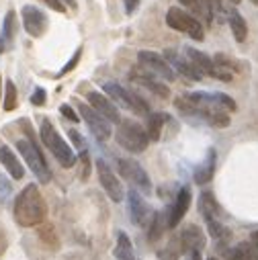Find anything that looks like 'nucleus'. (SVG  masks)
<instances>
[{"label": "nucleus", "instance_id": "obj_1", "mask_svg": "<svg viewBox=\"0 0 258 260\" xmlns=\"http://www.w3.org/2000/svg\"><path fill=\"white\" fill-rule=\"evenodd\" d=\"M13 213L21 228H33V226L43 224V219L47 215V207H45V201H43L37 184H27L19 193Z\"/></svg>", "mask_w": 258, "mask_h": 260}, {"label": "nucleus", "instance_id": "obj_2", "mask_svg": "<svg viewBox=\"0 0 258 260\" xmlns=\"http://www.w3.org/2000/svg\"><path fill=\"white\" fill-rule=\"evenodd\" d=\"M39 135H41L43 145L56 156L58 162H60L64 168H72V166L76 164V156H74L72 147L62 139V135L56 131V127H54V123H51V121L45 119V121L41 123Z\"/></svg>", "mask_w": 258, "mask_h": 260}, {"label": "nucleus", "instance_id": "obj_3", "mask_svg": "<svg viewBox=\"0 0 258 260\" xmlns=\"http://www.w3.org/2000/svg\"><path fill=\"white\" fill-rule=\"evenodd\" d=\"M17 150L21 154V158L27 162V166L31 168V172L37 176V180L39 182H49L51 172H49V166L43 158L41 150L37 147V143H33V139H19Z\"/></svg>", "mask_w": 258, "mask_h": 260}, {"label": "nucleus", "instance_id": "obj_4", "mask_svg": "<svg viewBox=\"0 0 258 260\" xmlns=\"http://www.w3.org/2000/svg\"><path fill=\"white\" fill-rule=\"evenodd\" d=\"M102 90L109 94L111 100H115L117 105H121L123 109H129L137 115H150V105L135 92H129L127 88H123L117 82H105L102 84Z\"/></svg>", "mask_w": 258, "mask_h": 260}, {"label": "nucleus", "instance_id": "obj_5", "mask_svg": "<svg viewBox=\"0 0 258 260\" xmlns=\"http://www.w3.org/2000/svg\"><path fill=\"white\" fill-rule=\"evenodd\" d=\"M166 23L170 29L174 31H180V33H187L189 37H193L195 41H203L205 37V31H203V25L197 17H193L191 13L178 9V7H172L168 9L166 13Z\"/></svg>", "mask_w": 258, "mask_h": 260}, {"label": "nucleus", "instance_id": "obj_6", "mask_svg": "<svg viewBox=\"0 0 258 260\" xmlns=\"http://www.w3.org/2000/svg\"><path fill=\"white\" fill-rule=\"evenodd\" d=\"M117 141L125 150L133 152V154H141L148 147L150 137H148L145 129L139 123H135V121H121V125L117 129Z\"/></svg>", "mask_w": 258, "mask_h": 260}, {"label": "nucleus", "instance_id": "obj_7", "mask_svg": "<svg viewBox=\"0 0 258 260\" xmlns=\"http://www.w3.org/2000/svg\"><path fill=\"white\" fill-rule=\"evenodd\" d=\"M185 51H187V58L197 66V70H199L201 74L211 76V78H217V80H224V82H230V80L234 78V76H232V70L217 66L209 56H205L203 51H199V49H195V47H187Z\"/></svg>", "mask_w": 258, "mask_h": 260}, {"label": "nucleus", "instance_id": "obj_8", "mask_svg": "<svg viewBox=\"0 0 258 260\" xmlns=\"http://www.w3.org/2000/svg\"><path fill=\"white\" fill-rule=\"evenodd\" d=\"M137 62L143 70L152 72L154 76H158L160 80H166V82H172L176 78V72L172 70V66L166 62L164 56L156 54V51H139L137 54Z\"/></svg>", "mask_w": 258, "mask_h": 260}, {"label": "nucleus", "instance_id": "obj_9", "mask_svg": "<svg viewBox=\"0 0 258 260\" xmlns=\"http://www.w3.org/2000/svg\"><path fill=\"white\" fill-rule=\"evenodd\" d=\"M80 117L84 119V123L90 127V131H92V135L96 137V139H100V141H107L109 137H111V121L109 119H105L102 117L96 109H92L90 105H84V102H80Z\"/></svg>", "mask_w": 258, "mask_h": 260}, {"label": "nucleus", "instance_id": "obj_10", "mask_svg": "<svg viewBox=\"0 0 258 260\" xmlns=\"http://www.w3.org/2000/svg\"><path fill=\"white\" fill-rule=\"evenodd\" d=\"M117 168H119V174H121L125 180H129L131 184H135L139 191H143V193H150V191H152V180H150L148 172H145L135 160H131V158H121V160L117 162Z\"/></svg>", "mask_w": 258, "mask_h": 260}, {"label": "nucleus", "instance_id": "obj_11", "mask_svg": "<svg viewBox=\"0 0 258 260\" xmlns=\"http://www.w3.org/2000/svg\"><path fill=\"white\" fill-rule=\"evenodd\" d=\"M96 172H98V180L105 189V193L109 195V199H113L115 203L123 201V187L119 182V178L113 174V170L105 164V160H96Z\"/></svg>", "mask_w": 258, "mask_h": 260}, {"label": "nucleus", "instance_id": "obj_12", "mask_svg": "<svg viewBox=\"0 0 258 260\" xmlns=\"http://www.w3.org/2000/svg\"><path fill=\"white\" fill-rule=\"evenodd\" d=\"M129 78H131L133 82L141 84L143 88L152 90L154 94L162 96V98H168V96H170V90H168V86H166V84H162V80H160L158 76H154L152 72L143 70L141 66H139V68H135V70H131V72H129Z\"/></svg>", "mask_w": 258, "mask_h": 260}, {"label": "nucleus", "instance_id": "obj_13", "mask_svg": "<svg viewBox=\"0 0 258 260\" xmlns=\"http://www.w3.org/2000/svg\"><path fill=\"white\" fill-rule=\"evenodd\" d=\"M21 15H23V27H25V31L31 37H41L45 33V29H47V17L39 9L27 5V7H23Z\"/></svg>", "mask_w": 258, "mask_h": 260}, {"label": "nucleus", "instance_id": "obj_14", "mask_svg": "<svg viewBox=\"0 0 258 260\" xmlns=\"http://www.w3.org/2000/svg\"><path fill=\"white\" fill-rule=\"evenodd\" d=\"M88 102H90V107L96 109L105 119H109L111 123H119L121 121V115H119V109L115 107V102L111 98H107L105 94H100V92H88L86 94Z\"/></svg>", "mask_w": 258, "mask_h": 260}, {"label": "nucleus", "instance_id": "obj_15", "mask_svg": "<svg viewBox=\"0 0 258 260\" xmlns=\"http://www.w3.org/2000/svg\"><path fill=\"white\" fill-rule=\"evenodd\" d=\"M164 58H166V62L172 66V70L178 72L180 76H185V78H189V80H201V78H203V74L197 70V66H195L191 60H185L182 56H178L174 49H166V51H164Z\"/></svg>", "mask_w": 258, "mask_h": 260}, {"label": "nucleus", "instance_id": "obj_16", "mask_svg": "<svg viewBox=\"0 0 258 260\" xmlns=\"http://www.w3.org/2000/svg\"><path fill=\"white\" fill-rule=\"evenodd\" d=\"M191 199H193V195H191L189 187H182L176 193V199H174V203L170 207V215H168V228H176L180 224V219L187 215L189 207H191Z\"/></svg>", "mask_w": 258, "mask_h": 260}, {"label": "nucleus", "instance_id": "obj_17", "mask_svg": "<svg viewBox=\"0 0 258 260\" xmlns=\"http://www.w3.org/2000/svg\"><path fill=\"white\" fill-rule=\"evenodd\" d=\"M127 203H129V217H131V221H133L137 228H141V226L148 224V215H154V213L150 211V205L137 195V191H129Z\"/></svg>", "mask_w": 258, "mask_h": 260}, {"label": "nucleus", "instance_id": "obj_18", "mask_svg": "<svg viewBox=\"0 0 258 260\" xmlns=\"http://www.w3.org/2000/svg\"><path fill=\"white\" fill-rule=\"evenodd\" d=\"M0 162L7 168V172L15 178V180H21L25 176V168L21 164V160L15 156V152L9 147V145H0Z\"/></svg>", "mask_w": 258, "mask_h": 260}, {"label": "nucleus", "instance_id": "obj_19", "mask_svg": "<svg viewBox=\"0 0 258 260\" xmlns=\"http://www.w3.org/2000/svg\"><path fill=\"white\" fill-rule=\"evenodd\" d=\"M215 150L211 147L209 152H207V158H205L197 168H195V174H193V178H195V182L197 184H207L211 178H213V172H215Z\"/></svg>", "mask_w": 258, "mask_h": 260}, {"label": "nucleus", "instance_id": "obj_20", "mask_svg": "<svg viewBox=\"0 0 258 260\" xmlns=\"http://www.w3.org/2000/svg\"><path fill=\"white\" fill-rule=\"evenodd\" d=\"M164 121H166V115H162V113H150L148 115L145 133H148L150 141H160L162 129H164Z\"/></svg>", "mask_w": 258, "mask_h": 260}, {"label": "nucleus", "instance_id": "obj_21", "mask_svg": "<svg viewBox=\"0 0 258 260\" xmlns=\"http://www.w3.org/2000/svg\"><path fill=\"white\" fill-rule=\"evenodd\" d=\"M180 240H182V246H185L187 250H201V248L205 246V236H203V232H201L197 226H189V228L182 232Z\"/></svg>", "mask_w": 258, "mask_h": 260}, {"label": "nucleus", "instance_id": "obj_22", "mask_svg": "<svg viewBox=\"0 0 258 260\" xmlns=\"http://www.w3.org/2000/svg\"><path fill=\"white\" fill-rule=\"evenodd\" d=\"M228 21H230V27H232V33H234L236 41L238 43H244L246 41V35H248V27H246L244 17L238 11H230L228 13Z\"/></svg>", "mask_w": 258, "mask_h": 260}, {"label": "nucleus", "instance_id": "obj_23", "mask_svg": "<svg viewBox=\"0 0 258 260\" xmlns=\"http://www.w3.org/2000/svg\"><path fill=\"white\" fill-rule=\"evenodd\" d=\"M115 258H117V260H135V252H133L131 240L127 238V234H125V232H119V234H117Z\"/></svg>", "mask_w": 258, "mask_h": 260}, {"label": "nucleus", "instance_id": "obj_24", "mask_svg": "<svg viewBox=\"0 0 258 260\" xmlns=\"http://www.w3.org/2000/svg\"><path fill=\"white\" fill-rule=\"evenodd\" d=\"M199 213H201L205 219H213V217L219 215V207H217L215 199H213L209 193L201 195V199H199Z\"/></svg>", "mask_w": 258, "mask_h": 260}, {"label": "nucleus", "instance_id": "obj_25", "mask_svg": "<svg viewBox=\"0 0 258 260\" xmlns=\"http://www.w3.org/2000/svg\"><path fill=\"white\" fill-rule=\"evenodd\" d=\"M178 3H180L185 9H189L193 17H197V19H203L205 23H209V25H211V21H213V15H211L207 9H205V7L199 3V0H178Z\"/></svg>", "mask_w": 258, "mask_h": 260}, {"label": "nucleus", "instance_id": "obj_26", "mask_svg": "<svg viewBox=\"0 0 258 260\" xmlns=\"http://www.w3.org/2000/svg\"><path fill=\"white\" fill-rule=\"evenodd\" d=\"M17 102H19V94H17V86L13 80H7L5 84V111H15L17 109Z\"/></svg>", "mask_w": 258, "mask_h": 260}, {"label": "nucleus", "instance_id": "obj_27", "mask_svg": "<svg viewBox=\"0 0 258 260\" xmlns=\"http://www.w3.org/2000/svg\"><path fill=\"white\" fill-rule=\"evenodd\" d=\"M207 221V228H209V234L215 238V240H219V242H224V240H228L232 234H230V230L217 219V217H213V219H205Z\"/></svg>", "mask_w": 258, "mask_h": 260}, {"label": "nucleus", "instance_id": "obj_28", "mask_svg": "<svg viewBox=\"0 0 258 260\" xmlns=\"http://www.w3.org/2000/svg\"><path fill=\"white\" fill-rule=\"evenodd\" d=\"M228 260H252L250 244H238L228 252Z\"/></svg>", "mask_w": 258, "mask_h": 260}, {"label": "nucleus", "instance_id": "obj_29", "mask_svg": "<svg viewBox=\"0 0 258 260\" xmlns=\"http://www.w3.org/2000/svg\"><path fill=\"white\" fill-rule=\"evenodd\" d=\"M78 178L88 180L90 178V156L86 150L80 152V166H78Z\"/></svg>", "mask_w": 258, "mask_h": 260}, {"label": "nucleus", "instance_id": "obj_30", "mask_svg": "<svg viewBox=\"0 0 258 260\" xmlns=\"http://www.w3.org/2000/svg\"><path fill=\"white\" fill-rule=\"evenodd\" d=\"M152 228H150V240L152 242H156L160 236H162V217H160V213H154L152 215V224H150Z\"/></svg>", "mask_w": 258, "mask_h": 260}, {"label": "nucleus", "instance_id": "obj_31", "mask_svg": "<svg viewBox=\"0 0 258 260\" xmlns=\"http://www.w3.org/2000/svg\"><path fill=\"white\" fill-rule=\"evenodd\" d=\"M15 13L11 11L9 15H7V19H5V31H3V39L5 41H11L13 37H15V27H17V23H15Z\"/></svg>", "mask_w": 258, "mask_h": 260}, {"label": "nucleus", "instance_id": "obj_32", "mask_svg": "<svg viewBox=\"0 0 258 260\" xmlns=\"http://www.w3.org/2000/svg\"><path fill=\"white\" fill-rule=\"evenodd\" d=\"M11 197H13V184L5 174H0V203H7Z\"/></svg>", "mask_w": 258, "mask_h": 260}, {"label": "nucleus", "instance_id": "obj_33", "mask_svg": "<svg viewBox=\"0 0 258 260\" xmlns=\"http://www.w3.org/2000/svg\"><path fill=\"white\" fill-rule=\"evenodd\" d=\"M80 56H82V47H80V49H76V54H74V56L70 58V62H68V64H66V66H64V68L60 70L58 78H60V76H66V74H70V72H72V70L76 68V64L80 62Z\"/></svg>", "mask_w": 258, "mask_h": 260}, {"label": "nucleus", "instance_id": "obj_34", "mask_svg": "<svg viewBox=\"0 0 258 260\" xmlns=\"http://www.w3.org/2000/svg\"><path fill=\"white\" fill-rule=\"evenodd\" d=\"M60 113H62L66 119H70L72 123H78V121H80V115H78L70 105H62V107H60Z\"/></svg>", "mask_w": 258, "mask_h": 260}, {"label": "nucleus", "instance_id": "obj_35", "mask_svg": "<svg viewBox=\"0 0 258 260\" xmlns=\"http://www.w3.org/2000/svg\"><path fill=\"white\" fill-rule=\"evenodd\" d=\"M45 98H47V92L43 88H35V92L31 94V102H33L35 107H41L43 102H45Z\"/></svg>", "mask_w": 258, "mask_h": 260}, {"label": "nucleus", "instance_id": "obj_36", "mask_svg": "<svg viewBox=\"0 0 258 260\" xmlns=\"http://www.w3.org/2000/svg\"><path fill=\"white\" fill-rule=\"evenodd\" d=\"M68 135H70V139L74 141V145H76L78 150H86V143H84V137H82V135H80V133H78L76 129H70V133H68Z\"/></svg>", "mask_w": 258, "mask_h": 260}, {"label": "nucleus", "instance_id": "obj_37", "mask_svg": "<svg viewBox=\"0 0 258 260\" xmlns=\"http://www.w3.org/2000/svg\"><path fill=\"white\" fill-rule=\"evenodd\" d=\"M41 3H45L51 11H56V13H64L66 11V5L62 3V0H41Z\"/></svg>", "mask_w": 258, "mask_h": 260}, {"label": "nucleus", "instance_id": "obj_38", "mask_svg": "<svg viewBox=\"0 0 258 260\" xmlns=\"http://www.w3.org/2000/svg\"><path fill=\"white\" fill-rule=\"evenodd\" d=\"M123 5H125V13L131 15V13H135V9L139 7V0H123Z\"/></svg>", "mask_w": 258, "mask_h": 260}, {"label": "nucleus", "instance_id": "obj_39", "mask_svg": "<svg viewBox=\"0 0 258 260\" xmlns=\"http://www.w3.org/2000/svg\"><path fill=\"white\" fill-rule=\"evenodd\" d=\"M250 250H252V256L258 258V232H254L250 238Z\"/></svg>", "mask_w": 258, "mask_h": 260}, {"label": "nucleus", "instance_id": "obj_40", "mask_svg": "<svg viewBox=\"0 0 258 260\" xmlns=\"http://www.w3.org/2000/svg\"><path fill=\"white\" fill-rule=\"evenodd\" d=\"M187 260H203V258H201V250H189Z\"/></svg>", "mask_w": 258, "mask_h": 260}, {"label": "nucleus", "instance_id": "obj_41", "mask_svg": "<svg viewBox=\"0 0 258 260\" xmlns=\"http://www.w3.org/2000/svg\"><path fill=\"white\" fill-rule=\"evenodd\" d=\"M64 5H68V7H72V9H76V0H62Z\"/></svg>", "mask_w": 258, "mask_h": 260}, {"label": "nucleus", "instance_id": "obj_42", "mask_svg": "<svg viewBox=\"0 0 258 260\" xmlns=\"http://www.w3.org/2000/svg\"><path fill=\"white\" fill-rule=\"evenodd\" d=\"M0 98H3V76H0Z\"/></svg>", "mask_w": 258, "mask_h": 260}, {"label": "nucleus", "instance_id": "obj_43", "mask_svg": "<svg viewBox=\"0 0 258 260\" xmlns=\"http://www.w3.org/2000/svg\"><path fill=\"white\" fill-rule=\"evenodd\" d=\"M230 3H234V5H238V3H240V0H230Z\"/></svg>", "mask_w": 258, "mask_h": 260}, {"label": "nucleus", "instance_id": "obj_44", "mask_svg": "<svg viewBox=\"0 0 258 260\" xmlns=\"http://www.w3.org/2000/svg\"><path fill=\"white\" fill-rule=\"evenodd\" d=\"M250 3H252V5H258V0H250Z\"/></svg>", "mask_w": 258, "mask_h": 260}, {"label": "nucleus", "instance_id": "obj_45", "mask_svg": "<svg viewBox=\"0 0 258 260\" xmlns=\"http://www.w3.org/2000/svg\"><path fill=\"white\" fill-rule=\"evenodd\" d=\"M209 260H217V258H209Z\"/></svg>", "mask_w": 258, "mask_h": 260}]
</instances>
